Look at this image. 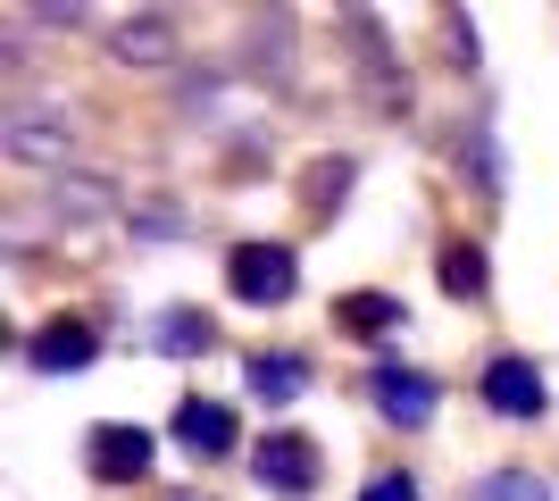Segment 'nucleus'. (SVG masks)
I'll return each instance as SVG.
<instances>
[{
	"label": "nucleus",
	"instance_id": "1",
	"mask_svg": "<svg viewBox=\"0 0 559 501\" xmlns=\"http://www.w3.org/2000/svg\"><path fill=\"white\" fill-rule=\"evenodd\" d=\"M293 285H301L293 242H234V251H226V293H234V301L276 310V301H293Z\"/></svg>",
	"mask_w": 559,
	"mask_h": 501
},
{
	"label": "nucleus",
	"instance_id": "2",
	"mask_svg": "<svg viewBox=\"0 0 559 501\" xmlns=\"http://www.w3.org/2000/svg\"><path fill=\"white\" fill-rule=\"evenodd\" d=\"M151 434L142 427H126V418H100L93 434H84V468H93V485H142L151 477Z\"/></svg>",
	"mask_w": 559,
	"mask_h": 501
},
{
	"label": "nucleus",
	"instance_id": "3",
	"mask_svg": "<svg viewBox=\"0 0 559 501\" xmlns=\"http://www.w3.org/2000/svg\"><path fill=\"white\" fill-rule=\"evenodd\" d=\"M476 393H485V409H501V418H543V409H551L543 368H535L526 351H492L485 377H476Z\"/></svg>",
	"mask_w": 559,
	"mask_h": 501
},
{
	"label": "nucleus",
	"instance_id": "4",
	"mask_svg": "<svg viewBox=\"0 0 559 501\" xmlns=\"http://www.w3.org/2000/svg\"><path fill=\"white\" fill-rule=\"evenodd\" d=\"M251 477L267 485V493H318L326 460H318V443H309V434H267V443L251 452Z\"/></svg>",
	"mask_w": 559,
	"mask_h": 501
},
{
	"label": "nucleus",
	"instance_id": "5",
	"mask_svg": "<svg viewBox=\"0 0 559 501\" xmlns=\"http://www.w3.org/2000/svg\"><path fill=\"white\" fill-rule=\"evenodd\" d=\"M93 351H100L93 318H43V326L25 334V368H34V377H68V368H84Z\"/></svg>",
	"mask_w": 559,
	"mask_h": 501
},
{
	"label": "nucleus",
	"instance_id": "6",
	"mask_svg": "<svg viewBox=\"0 0 559 501\" xmlns=\"http://www.w3.org/2000/svg\"><path fill=\"white\" fill-rule=\"evenodd\" d=\"M368 402L384 409L393 427H426V418H435V377H418V368H376Z\"/></svg>",
	"mask_w": 559,
	"mask_h": 501
},
{
	"label": "nucleus",
	"instance_id": "7",
	"mask_svg": "<svg viewBox=\"0 0 559 501\" xmlns=\"http://www.w3.org/2000/svg\"><path fill=\"white\" fill-rule=\"evenodd\" d=\"M176 443H185L192 460H226L234 452V409L226 402H176Z\"/></svg>",
	"mask_w": 559,
	"mask_h": 501
},
{
	"label": "nucleus",
	"instance_id": "8",
	"mask_svg": "<svg viewBox=\"0 0 559 501\" xmlns=\"http://www.w3.org/2000/svg\"><path fill=\"white\" fill-rule=\"evenodd\" d=\"M435 276H443L451 301H485V293H492V260H485V242L451 235V242H443V260H435Z\"/></svg>",
	"mask_w": 559,
	"mask_h": 501
},
{
	"label": "nucleus",
	"instance_id": "9",
	"mask_svg": "<svg viewBox=\"0 0 559 501\" xmlns=\"http://www.w3.org/2000/svg\"><path fill=\"white\" fill-rule=\"evenodd\" d=\"M401 318L409 310H401L393 293H343V301H334V326H343L350 343H376V334H393Z\"/></svg>",
	"mask_w": 559,
	"mask_h": 501
},
{
	"label": "nucleus",
	"instance_id": "10",
	"mask_svg": "<svg viewBox=\"0 0 559 501\" xmlns=\"http://www.w3.org/2000/svg\"><path fill=\"white\" fill-rule=\"evenodd\" d=\"M242 377H251L259 402H293V393L309 384V359L301 351H251V359H242Z\"/></svg>",
	"mask_w": 559,
	"mask_h": 501
},
{
	"label": "nucleus",
	"instance_id": "11",
	"mask_svg": "<svg viewBox=\"0 0 559 501\" xmlns=\"http://www.w3.org/2000/svg\"><path fill=\"white\" fill-rule=\"evenodd\" d=\"M117 59H126V68H167V59H176V25L167 17H126L117 25Z\"/></svg>",
	"mask_w": 559,
	"mask_h": 501
},
{
	"label": "nucleus",
	"instance_id": "12",
	"mask_svg": "<svg viewBox=\"0 0 559 501\" xmlns=\"http://www.w3.org/2000/svg\"><path fill=\"white\" fill-rule=\"evenodd\" d=\"M0 143L17 151V159H68V143H75V134H68V126H50L43 109H25V118H9V126H0Z\"/></svg>",
	"mask_w": 559,
	"mask_h": 501
},
{
	"label": "nucleus",
	"instance_id": "13",
	"mask_svg": "<svg viewBox=\"0 0 559 501\" xmlns=\"http://www.w3.org/2000/svg\"><path fill=\"white\" fill-rule=\"evenodd\" d=\"M151 343H159V351H176V359H192V351H210L217 343V326L201 310H167L159 326H151Z\"/></svg>",
	"mask_w": 559,
	"mask_h": 501
},
{
	"label": "nucleus",
	"instance_id": "14",
	"mask_svg": "<svg viewBox=\"0 0 559 501\" xmlns=\"http://www.w3.org/2000/svg\"><path fill=\"white\" fill-rule=\"evenodd\" d=\"M343 192H350V159H318L309 167V217H326V210H343Z\"/></svg>",
	"mask_w": 559,
	"mask_h": 501
},
{
	"label": "nucleus",
	"instance_id": "15",
	"mask_svg": "<svg viewBox=\"0 0 559 501\" xmlns=\"http://www.w3.org/2000/svg\"><path fill=\"white\" fill-rule=\"evenodd\" d=\"M359 501H418V477H409V468H376V477L359 485Z\"/></svg>",
	"mask_w": 559,
	"mask_h": 501
}]
</instances>
